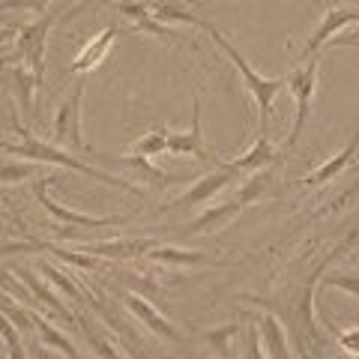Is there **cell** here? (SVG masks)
I'll use <instances>...</instances> for the list:
<instances>
[{"label": "cell", "mask_w": 359, "mask_h": 359, "mask_svg": "<svg viewBox=\"0 0 359 359\" xmlns=\"http://www.w3.org/2000/svg\"><path fill=\"white\" fill-rule=\"evenodd\" d=\"M15 129L21 135V141L18 144H0V153L13 156V159L36 162V165H60V168H69V171H78V174H84L90 180H99V183H108V186H114V189H123V192H129V195H141V189L135 186L132 180H123V177L99 171V168L81 162L78 156H72L69 150L57 147V144H48V141L36 138V135H33L27 126H18V123H15Z\"/></svg>", "instance_id": "obj_1"}, {"label": "cell", "mask_w": 359, "mask_h": 359, "mask_svg": "<svg viewBox=\"0 0 359 359\" xmlns=\"http://www.w3.org/2000/svg\"><path fill=\"white\" fill-rule=\"evenodd\" d=\"M201 30H207L210 36H212V42H216L219 48L228 54V60H231L233 66H237V72L243 75L245 90L252 93L255 105H257V135H266V132H269V117H273V102H276V96L282 93L285 78H266V75H261V72H255L252 66H249V60H245L243 54L237 51V45L228 42V36H224L219 27H212L210 21H204V25H201Z\"/></svg>", "instance_id": "obj_2"}, {"label": "cell", "mask_w": 359, "mask_h": 359, "mask_svg": "<svg viewBox=\"0 0 359 359\" xmlns=\"http://www.w3.org/2000/svg\"><path fill=\"white\" fill-rule=\"evenodd\" d=\"M318 72H320V57L314 54L306 63H299L294 72L285 78V87L290 90L294 96V105H297V114H294V123L287 129V138H285V147H294L299 141L302 129L311 117V102H314V93H318Z\"/></svg>", "instance_id": "obj_3"}, {"label": "cell", "mask_w": 359, "mask_h": 359, "mask_svg": "<svg viewBox=\"0 0 359 359\" xmlns=\"http://www.w3.org/2000/svg\"><path fill=\"white\" fill-rule=\"evenodd\" d=\"M54 21H57V15L45 13V15H36V21H27V25L18 27V36H15V48H13V63H25L30 66V72L36 75V81L42 84L45 78V48H48V33L54 27Z\"/></svg>", "instance_id": "obj_4"}, {"label": "cell", "mask_w": 359, "mask_h": 359, "mask_svg": "<svg viewBox=\"0 0 359 359\" xmlns=\"http://www.w3.org/2000/svg\"><path fill=\"white\" fill-rule=\"evenodd\" d=\"M84 78L72 87V93L63 99L60 108H57V114H54V144H60L63 150H69L72 156H81L87 147V141H84V129H81V105H84Z\"/></svg>", "instance_id": "obj_5"}, {"label": "cell", "mask_w": 359, "mask_h": 359, "mask_svg": "<svg viewBox=\"0 0 359 359\" xmlns=\"http://www.w3.org/2000/svg\"><path fill=\"white\" fill-rule=\"evenodd\" d=\"M51 183H54L51 174L39 177L36 183H33V198H36L60 224H66V228H111V224H123L129 219V216H87V212H75L72 207L57 204V201L51 198Z\"/></svg>", "instance_id": "obj_6"}, {"label": "cell", "mask_w": 359, "mask_h": 359, "mask_svg": "<svg viewBox=\"0 0 359 359\" xmlns=\"http://www.w3.org/2000/svg\"><path fill=\"white\" fill-rule=\"evenodd\" d=\"M237 180H243V174L233 168L231 162H222L216 171H210L204 177H198L195 180V186L189 189L186 195H180L174 204H168V210H189V207H201V204H207L210 198H216L222 189H228L231 183H237Z\"/></svg>", "instance_id": "obj_7"}, {"label": "cell", "mask_w": 359, "mask_h": 359, "mask_svg": "<svg viewBox=\"0 0 359 359\" xmlns=\"http://www.w3.org/2000/svg\"><path fill=\"white\" fill-rule=\"evenodd\" d=\"M353 21H359V9L356 6H341V4H330L323 9V18L318 21V27L311 30V36L306 39V48H302L299 57L309 60L314 54H320V48L327 42H332V36L344 27H351Z\"/></svg>", "instance_id": "obj_8"}, {"label": "cell", "mask_w": 359, "mask_h": 359, "mask_svg": "<svg viewBox=\"0 0 359 359\" xmlns=\"http://www.w3.org/2000/svg\"><path fill=\"white\" fill-rule=\"evenodd\" d=\"M168 153L171 156H192L198 162H216V156L207 150L204 144V129H201V96H192V126L186 132H171L168 135Z\"/></svg>", "instance_id": "obj_9"}, {"label": "cell", "mask_w": 359, "mask_h": 359, "mask_svg": "<svg viewBox=\"0 0 359 359\" xmlns=\"http://www.w3.org/2000/svg\"><path fill=\"white\" fill-rule=\"evenodd\" d=\"M117 297L123 299V306H126V311L132 314V318H138L144 327H147V330L156 335V339H162V341H177V339H180V332L174 330V323L168 320L150 299L132 294V290H120Z\"/></svg>", "instance_id": "obj_10"}, {"label": "cell", "mask_w": 359, "mask_h": 359, "mask_svg": "<svg viewBox=\"0 0 359 359\" xmlns=\"http://www.w3.org/2000/svg\"><path fill=\"white\" fill-rule=\"evenodd\" d=\"M117 36H120V27H117V25L99 30L93 39L84 42V48L78 51V57L69 63V72H72V75H87V72L99 69V66L108 60V51H111V45H114Z\"/></svg>", "instance_id": "obj_11"}, {"label": "cell", "mask_w": 359, "mask_h": 359, "mask_svg": "<svg viewBox=\"0 0 359 359\" xmlns=\"http://www.w3.org/2000/svg\"><path fill=\"white\" fill-rule=\"evenodd\" d=\"M243 212V204L237 198L233 201H224V204H216L204 210L201 216H195L192 222L186 224V228H180V237H198V233H219L222 228H228V224L237 219Z\"/></svg>", "instance_id": "obj_12"}, {"label": "cell", "mask_w": 359, "mask_h": 359, "mask_svg": "<svg viewBox=\"0 0 359 359\" xmlns=\"http://www.w3.org/2000/svg\"><path fill=\"white\" fill-rule=\"evenodd\" d=\"M117 13H120L123 18H129L132 27L138 30V33H147V36L165 39V42H171V39L177 36V30L168 27V25H162V21H156L153 6L141 4V0H117Z\"/></svg>", "instance_id": "obj_13"}, {"label": "cell", "mask_w": 359, "mask_h": 359, "mask_svg": "<svg viewBox=\"0 0 359 359\" xmlns=\"http://www.w3.org/2000/svg\"><path fill=\"white\" fill-rule=\"evenodd\" d=\"M15 276L21 278V285H25L27 290H30V297L36 299V309L39 306H45L51 314H57L60 320H66V323H75V314L63 306V302L57 299V294H54V287L45 282V278H39L33 269H27V266H15Z\"/></svg>", "instance_id": "obj_14"}, {"label": "cell", "mask_w": 359, "mask_h": 359, "mask_svg": "<svg viewBox=\"0 0 359 359\" xmlns=\"http://www.w3.org/2000/svg\"><path fill=\"white\" fill-rule=\"evenodd\" d=\"M356 150H359V129L353 132V138L347 141V144H344V147H341L339 153H335V156H330V159L323 162V165H318V168H314L311 174H306V177H302V183H306L309 189H318V186H327V183H332V180H335V177H341V171H344V168L353 162Z\"/></svg>", "instance_id": "obj_15"}, {"label": "cell", "mask_w": 359, "mask_h": 359, "mask_svg": "<svg viewBox=\"0 0 359 359\" xmlns=\"http://www.w3.org/2000/svg\"><path fill=\"white\" fill-rule=\"evenodd\" d=\"M153 240H132V237H120V240H108V243H87L81 245V252L93 255V257H108V261H129V257H138L144 252L153 249Z\"/></svg>", "instance_id": "obj_16"}, {"label": "cell", "mask_w": 359, "mask_h": 359, "mask_svg": "<svg viewBox=\"0 0 359 359\" xmlns=\"http://www.w3.org/2000/svg\"><path fill=\"white\" fill-rule=\"evenodd\" d=\"M278 162H282V150H278L276 144L269 141V135H257L252 147L245 150L243 156H237L231 165L245 177V174L261 171V168H266V165H278Z\"/></svg>", "instance_id": "obj_17"}, {"label": "cell", "mask_w": 359, "mask_h": 359, "mask_svg": "<svg viewBox=\"0 0 359 359\" xmlns=\"http://www.w3.org/2000/svg\"><path fill=\"white\" fill-rule=\"evenodd\" d=\"M255 323H257V332H261V344H264L266 359H290L287 332L282 327V320L276 318V311H264Z\"/></svg>", "instance_id": "obj_18"}, {"label": "cell", "mask_w": 359, "mask_h": 359, "mask_svg": "<svg viewBox=\"0 0 359 359\" xmlns=\"http://www.w3.org/2000/svg\"><path fill=\"white\" fill-rule=\"evenodd\" d=\"M30 320H33V330H36V335H39V347H45V351H60L66 359H84L81 353H78V347L66 339L48 318H42L39 311H33Z\"/></svg>", "instance_id": "obj_19"}, {"label": "cell", "mask_w": 359, "mask_h": 359, "mask_svg": "<svg viewBox=\"0 0 359 359\" xmlns=\"http://www.w3.org/2000/svg\"><path fill=\"white\" fill-rule=\"evenodd\" d=\"M39 81H36V75L30 72V66L25 63H13V96H15V102L21 108V117L30 120L33 114V96L39 93Z\"/></svg>", "instance_id": "obj_20"}, {"label": "cell", "mask_w": 359, "mask_h": 359, "mask_svg": "<svg viewBox=\"0 0 359 359\" xmlns=\"http://www.w3.org/2000/svg\"><path fill=\"white\" fill-rule=\"evenodd\" d=\"M153 264H165V266H201V264H212L210 255L198 252V249H180V245H153L147 252Z\"/></svg>", "instance_id": "obj_21"}, {"label": "cell", "mask_w": 359, "mask_h": 359, "mask_svg": "<svg viewBox=\"0 0 359 359\" xmlns=\"http://www.w3.org/2000/svg\"><path fill=\"white\" fill-rule=\"evenodd\" d=\"M273 180H276V165H266V168H261V171L245 174L240 192H237V201H240L243 207L257 204L261 198L269 195V189H273Z\"/></svg>", "instance_id": "obj_22"}, {"label": "cell", "mask_w": 359, "mask_h": 359, "mask_svg": "<svg viewBox=\"0 0 359 359\" xmlns=\"http://www.w3.org/2000/svg\"><path fill=\"white\" fill-rule=\"evenodd\" d=\"M168 135H171V129L165 123L147 129L138 141H132V156H138V159H156V156L168 153Z\"/></svg>", "instance_id": "obj_23"}, {"label": "cell", "mask_w": 359, "mask_h": 359, "mask_svg": "<svg viewBox=\"0 0 359 359\" xmlns=\"http://www.w3.org/2000/svg\"><path fill=\"white\" fill-rule=\"evenodd\" d=\"M36 269L45 276V282H48L51 287H57L66 299H81V287H78V285L72 282V278L63 273L60 266H54V264H48V261H39V264H36Z\"/></svg>", "instance_id": "obj_24"}, {"label": "cell", "mask_w": 359, "mask_h": 359, "mask_svg": "<svg viewBox=\"0 0 359 359\" xmlns=\"http://www.w3.org/2000/svg\"><path fill=\"white\" fill-rule=\"evenodd\" d=\"M237 332H240V323H224V327H219V330L204 332V341L216 351L219 359H231V347H233Z\"/></svg>", "instance_id": "obj_25"}, {"label": "cell", "mask_w": 359, "mask_h": 359, "mask_svg": "<svg viewBox=\"0 0 359 359\" xmlns=\"http://www.w3.org/2000/svg\"><path fill=\"white\" fill-rule=\"evenodd\" d=\"M0 339H4V347H6V359H27V351L21 344V332L4 311H0Z\"/></svg>", "instance_id": "obj_26"}, {"label": "cell", "mask_w": 359, "mask_h": 359, "mask_svg": "<svg viewBox=\"0 0 359 359\" xmlns=\"http://www.w3.org/2000/svg\"><path fill=\"white\" fill-rule=\"evenodd\" d=\"M320 285L344 290V294H351L353 299H359V273H351V269H341V273H323Z\"/></svg>", "instance_id": "obj_27"}, {"label": "cell", "mask_w": 359, "mask_h": 359, "mask_svg": "<svg viewBox=\"0 0 359 359\" xmlns=\"http://www.w3.org/2000/svg\"><path fill=\"white\" fill-rule=\"evenodd\" d=\"M153 15H156V21H162V25H171V21H180V25H192V27H201V25H204V18H198V15L189 13V9L174 6V4L153 6Z\"/></svg>", "instance_id": "obj_28"}, {"label": "cell", "mask_w": 359, "mask_h": 359, "mask_svg": "<svg viewBox=\"0 0 359 359\" xmlns=\"http://www.w3.org/2000/svg\"><path fill=\"white\" fill-rule=\"evenodd\" d=\"M36 162H25V159H9L0 162V183H21V180H30L36 174Z\"/></svg>", "instance_id": "obj_29"}, {"label": "cell", "mask_w": 359, "mask_h": 359, "mask_svg": "<svg viewBox=\"0 0 359 359\" xmlns=\"http://www.w3.org/2000/svg\"><path fill=\"white\" fill-rule=\"evenodd\" d=\"M0 311H4L6 318L15 323V330H18V332H30V330H33V320H30V314H33V311L21 309V306H13V299L0 297Z\"/></svg>", "instance_id": "obj_30"}, {"label": "cell", "mask_w": 359, "mask_h": 359, "mask_svg": "<svg viewBox=\"0 0 359 359\" xmlns=\"http://www.w3.org/2000/svg\"><path fill=\"white\" fill-rule=\"evenodd\" d=\"M123 278H126V285L132 287V294H138V297H144V299L159 297V285L150 282L147 273H126Z\"/></svg>", "instance_id": "obj_31"}, {"label": "cell", "mask_w": 359, "mask_h": 359, "mask_svg": "<svg viewBox=\"0 0 359 359\" xmlns=\"http://www.w3.org/2000/svg\"><path fill=\"white\" fill-rule=\"evenodd\" d=\"M335 339H339V347L347 351L351 356H359V327H351V330H332Z\"/></svg>", "instance_id": "obj_32"}, {"label": "cell", "mask_w": 359, "mask_h": 359, "mask_svg": "<svg viewBox=\"0 0 359 359\" xmlns=\"http://www.w3.org/2000/svg\"><path fill=\"white\" fill-rule=\"evenodd\" d=\"M51 6V0H4L0 9H27V13H39L45 15Z\"/></svg>", "instance_id": "obj_33"}, {"label": "cell", "mask_w": 359, "mask_h": 359, "mask_svg": "<svg viewBox=\"0 0 359 359\" xmlns=\"http://www.w3.org/2000/svg\"><path fill=\"white\" fill-rule=\"evenodd\" d=\"M245 359H266L264 344H261V332H257V323L249 327V344H245Z\"/></svg>", "instance_id": "obj_34"}, {"label": "cell", "mask_w": 359, "mask_h": 359, "mask_svg": "<svg viewBox=\"0 0 359 359\" xmlns=\"http://www.w3.org/2000/svg\"><path fill=\"white\" fill-rule=\"evenodd\" d=\"M87 339H90V344H93L96 351L102 353L105 359H120V356H117V351H114V347H111V344L102 339V335H96V332H90V330H87Z\"/></svg>", "instance_id": "obj_35"}, {"label": "cell", "mask_w": 359, "mask_h": 359, "mask_svg": "<svg viewBox=\"0 0 359 359\" xmlns=\"http://www.w3.org/2000/svg\"><path fill=\"white\" fill-rule=\"evenodd\" d=\"M18 27H21V25H6V27H0V48H4V45H9V42H15Z\"/></svg>", "instance_id": "obj_36"}, {"label": "cell", "mask_w": 359, "mask_h": 359, "mask_svg": "<svg viewBox=\"0 0 359 359\" xmlns=\"http://www.w3.org/2000/svg\"><path fill=\"white\" fill-rule=\"evenodd\" d=\"M39 359H54L48 351H45V347H39Z\"/></svg>", "instance_id": "obj_37"}, {"label": "cell", "mask_w": 359, "mask_h": 359, "mask_svg": "<svg viewBox=\"0 0 359 359\" xmlns=\"http://www.w3.org/2000/svg\"><path fill=\"white\" fill-rule=\"evenodd\" d=\"M0 27H6V21H4V18H0Z\"/></svg>", "instance_id": "obj_38"}, {"label": "cell", "mask_w": 359, "mask_h": 359, "mask_svg": "<svg viewBox=\"0 0 359 359\" xmlns=\"http://www.w3.org/2000/svg\"><path fill=\"white\" fill-rule=\"evenodd\" d=\"M0 359H6V356H4V353H0Z\"/></svg>", "instance_id": "obj_39"}]
</instances>
